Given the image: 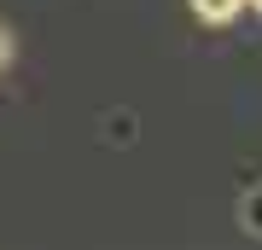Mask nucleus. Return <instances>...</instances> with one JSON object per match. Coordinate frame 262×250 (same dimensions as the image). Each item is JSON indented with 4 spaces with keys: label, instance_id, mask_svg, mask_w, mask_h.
Returning a JSON list of instances; mask_svg holds the SVG:
<instances>
[{
    "label": "nucleus",
    "instance_id": "3",
    "mask_svg": "<svg viewBox=\"0 0 262 250\" xmlns=\"http://www.w3.org/2000/svg\"><path fill=\"white\" fill-rule=\"evenodd\" d=\"M0 58H6V29H0Z\"/></svg>",
    "mask_w": 262,
    "mask_h": 250
},
{
    "label": "nucleus",
    "instance_id": "2",
    "mask_svg": "<svg viewBox=\"0 0 262 250\" xmlns=\"http://www.w3.org/2000/svg\"><path fill=\"white\" fill-rule=\"evenodd\" d=\"M239 215L251 221V233H262V192H251V198H245V210H239Z\"/></svg>",
    "mask_w": 262,
    "mask_h": 250
},
{
    "label": "nucleus",
    "instance_id": "1",
    "mask_svg": "<svg viewBox=\"0 0 262 250\" xmlns=\"http://www.w3.org/2000/svg\"><path fill=\"white\" fill-rule=\"evenodd\" d=\"M192 12H198L204 24H227V18L245 12V0H192Z\"/></svg>",
    "mask_w": 262,
    "mask_h": 250
},
{
    "label": "nucleus",
    "instance_id": "4",
    "mask_svg": "<svg viewBox=\"0 0 262 250\" xmlns=\"http://www.w3.org/2000/svg\"><path fill=\"white\" fill-rule=\"evenodd\" d=\"M245 6H251V12H262V0H245Z\"/></svg>",
    "mask_w": 262,
    "mask_h": 250
}]
</instances>
